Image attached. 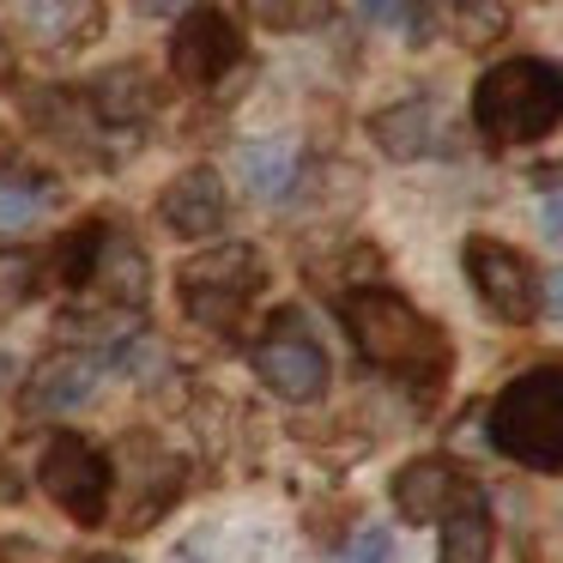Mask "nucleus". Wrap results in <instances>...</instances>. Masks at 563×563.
Returning a JSON list of instances; mask_svg holds the SVG:
<instances>
[{
	"label": "nucleus",
	"mask_w": 563,
	"mask_h": 563,
	"mask_svg": "<svg viewBox=\"0 0 563 563\" xmlns=\"http://www.w3.org/2000/svg\"><path fill=\"white\" fill-rule=\"evenodd\" d=\"M340 321L352 333L357 357L369 369H388V376L424 382L437 388L454 369V345L424 309H412L400 291H382V285H357V291L340 297Z\"/></svg>",
	"instance_id": "nucleus-1"
},
{
	"label": "nucleus",
	"mask_w": 563,
	"mask_h": 563,
	"mask_svg": "<svg viewBox=\"0 0 563 563\" xmlns=\"http://www.w3.org/2000/svg\"><path fill=\"white\" fill-rule=\"evenodd\" d=\"M473 128L490 146H533L563 128V62L509 55L473 86Z\"/></svg>",
	"instance_id": "nucleus-2"
},
{
	"label": "nucleus",
	"mask_w": 563,
	"mask_h": 563,
	"mask_svg": "<svg viewBox=\"0 0 563 563\" xmlns=\"http://www.w3.org/2000/svg\"><path fill=\"white\" fill-rule=\"evenodd\" d=\"M490 449L533 473H563V364L521 369L490 400Z\"/></svg>",
	"instance_id": "nucleus-3"
},
{
	"label": "nucleus",
	"mask_w": 563,
	"mask_h": 563,
	"mask_svg": "<svg viewBox=\"0 0 563 563\" xmlns=\"http://www.w3.org/2000/svg\"><path fill=\"white\" fill-rule=\"evenodd\" d=\"M261 285H267V261H261L255 243H212L195 261H183V273H176L188 321H200L212 333L236 328Z\"/></svg>",
	"instance_id": "nucleus-4"
},
{
	"label": "nucleus",
	"mask_w": 563,
	"mask_h": 563,
	"mask_svg": "<svg viewBox=\"0 0 563 563\" xmlns=\"http://www.w3.org/2000/svg\"><path fill=\"white\" fill-rule=\"evenodd\" d=\"M37 478H43V497L79 527H98L110 521V490H115V466L103 449H91L79 430H55L43 442V461H37Z\"/></svg>",
	"instance_id": "nucleus-5"
},
{
	"label": "nucleus",
	"mask_w": 563,
	"mask_h": 563,
	"mask_svg": "<svg viewBox=\"0 0 563 563\" xmlns=\"http://www.w3.org/2000/svg\"><path fill=\"white\" fill-rule=\"evenodd\" d=\"M461 267H466L473 297L503 321V328H527V321H539V309H545V285H539V267L515 243H503V236H466Z\"/></svg>",
	"instance_id": "nucleus-6"
},
{
	"label": "nucleus",
	"mask_w": 563,
	"mask_h": 563,
	"mask_svg": "<svg viewBox=\"0 0 563 563\" xmlns=\"http://www.w3.org/2000/svg\"><path fill=\"white\" fill-rule=\"evenodd\" d=\"M249 364H255V376L291 406H309V400L328 394V352L297 328V316H279V328L249 352Z\"/></svg>",
	"instance_id": "nucleus-7"
},
{
	"label": "nucleus",
	"mask_w": 563,
	"mask_h": 563,
	"mask_svg": "<svg viewBox=\"0 0 563 563\" xmlns=\"http://www.w3.org/2000/svg\"><path fill=\"white\" fill-rule=\"evenodd\" d=\"M236 62H243V31L219 7H195L183 19V31L170 37V74L183 86H219Z\"/></svg>",
	"instance_id": "nucleus-8"
},
{
	"label": "nucleus",
	"mask_w": 563,
	"mask_h": 563,
	"mask_svg": "<svg viewBox=\"0 0 563 563\" xmlns=\"http://www.w3.org/2000/svg\"><path fill=\"white\" fill-rule=\"evenodd\" d=\"M466 490H473V485L454 473V461L418 454V461H406L400 473H394L388 497H394V515H400L406 527H430V521H442V515H449Z\"/></svg>",
	"instance_id": "nucleus-9"
},
{
	"label": "nucleus",
	"mask_w": 563,
	"mask_h": 563,
	"mask_svg": "<svg viewBox=\"0 0 563 563\" xmlns=\"http://www.w3.org/2000/svg\"><path fill=\"white\" fill-rule=\"evenodd\" d=\"M224 176L212 170V164H188V170H176L170 183H164L158 195V224L176 236H212L224 224Z\"/></svg>",
	"instance_id": "nucleus-10"
},
{
	"label": "nucleus",
	"mask_w": 563,
	"mask_h": 563,
	"mask_svg": "<svg viewBox=\"0 0 563 563\" xmlns=\"http://www.w3.org/2000/svg\"><path fill=\"white\" fill-rule=\"evenodd\" d=\"M369 140L388 152L394 164H418L442 152V103L437 98H400L388 110L369 115Z\"/></svg>",
	"instance_id": "nucleus-11"
},
{
	"label": "nucleus",
	"mask_w": 563,
	"mask_h": 563,
	"mask_svg": "<svg viewBox=\"0 0 563 563\" xmlns=\"http://www.w3.org/2000/svg\"><path fill=\"white\" fill-rule=\"evenodd\" d=\"M98 382H103V364L91 352H55V357H43L37 369H31V382H25V406L31 412H79V406L98 394Z\"/></svg>",
	"instance_id": "nucleus-12"
},
{
	"label": "nucleus",
	"mask_w": 563,
	"mask_h": 563,
	"mask_svg": "<svg viewBox=\"0 0 563 563\" xmlns=\"http://www.w3.org/2000/svg\"><path fill=\"white\" fill-rule=\"evenodd\" d=\"M91 285H98L110 303H122V309H146L152 261H146V249H140V236L103 224V249H98V273H91Z\"/></svg>",
	"instance_id": "nucleus-13"
},
{
	"label": "nucleus",
	"mask_w": 563,
	"mask_h": 563,
	"mask_svg": "<svg viewBox=\"0 0 563 563\" xmlns=\"http://www.w3.org/2000/svg\"><path fill=\"white\" fill-rule=\"evenodd\" d=\"M152 110H158V86H152L146 67L122 62V67H103L91 79V115L103 128H140Z\"/></svg>",
	"instance_id": "nucleus-14"
},
{
	"label": "nucleus",
	"mask_w": 563,
	"mask_h": 563,
	"mask_svg": "<svg viewBox=\"0 0 563 563\" xmlns=\"http://www.w3.org/2000/svg\"><path fill=\"white\" fill-rule=\"evenodd\" d=\"M490 545H497V527H490V509L478 490H466L449 515H442L437 533V563H490Z\"/></svg>",
	"instance_id": "nucleus-15"
},
{
	"label": "nucleus",
	"mask_w": 563,
	"mask_h": 563,
	"mask_svg": "<svg viewBox=\"0 0 563 563\" xmlns=\"http://www.w3.org/2000/svg\"><path fill=\"white\" fill-rule=\"evenodd\" d=\"M236 176H243V188L255 200H285L297 188V176H303V158H297L291 140H249L236 152Z\"/></svg>",
	"instance_id": "nucleus-16"
},
{
	"label": "nucleus",
	"mask_w": 563,
	"mask_h": 563,
	"mask_svg": "<svg viewBox=\"0 0 563 563\" xmlns=\"http://www.w3.org/2000/svg\"><path fill=\"white\" fill-rule=\"evenodd\" d=\"M19 19L31 25V37L37 43H49V49H74V43H86V37H98V25H103V7H86V0H74V7H62V0H25L19 7Z\"/></svg>",
	"instance_id": "nucleus-17"
},
{
	"label": "nucleus",
	"mask_w": 563,
	"mask_h": 563,
	"mask_svg": "<svg viewBox=\"0 0 563 563\" xmlns=\"http://www.w3.org/2000/svg\"><path fill=\"white\" fill-rule=\"evenodd\" d=\"M98 249H103V224H79V231H67L62 243H55V267H62L67 285H91V273H98Z\"/></svg>",
	"instance_id": "nucleus-18"
},
{
	"label": "nucleus",
	"mask_w": 563,
	"mask_h": 563,
	"mask_svg": "<svg viewBox=\"0 0 563 563\" xmlns=\"http://www.w3.org/2000/svg\"><path fill=\"white\" fill-rule=\"evenodd\" d=\"M37 297V255L31 249H0V316H13Z\"/></svg>",
	"instance_id": "nucleus-19"
},
{
	"label": "nucleus",
	"mask_w": 563,
	"mask_h": 563,
	"mask_svg": "<svg viewBox=\"0 0 563 563\" xmlns=\"http://www.w3.org/2000/svg\"><path fill=\"white\" fill-rule=\"evenodd\" d=\"M509 7H497V0H461V7H454V25H461V43H497L503 31H509Z\"/></svg>",
	"instance_id": "nucleus-20"
},
{
	"label": "nucleus",
	"mask_w": 563,
	"mask_h": 563,
	"mask_svg": "<svg viewBox=\"0 0 563 563\" xmlns=\"http://www.w3.org/2000/svg\"><path fill=\"white\" fill-rule=\"evenodd\" d=\"M49 207V188L0 183V236H19L25 224H37V212Z\"/></svg>",
	"instance_id": "nucleus-21"
},
{
	"label": "nucleus",
	"mask_w": 563,
	"mask_h": 563,
	"mask_svg": "<svg viewBox=\"0 0 563 563\" xmlns=\"http://www.w3.org/2000/svg\"><path fill=\"white\" fill-rule=\"evenodd\" d=\"M388 558H394L388 527H357V533L333 551V563H388Z\"/></svg>",
	"instance_id": "nucleus-22"
},
{
	"label": "nucleus",
	"mask_w": 563,
	"mask_h": 563,
	"mask_svg": "<svg viewBox=\"0 0 563 563\" xmlns=\"http://www.w3.org/2000/svg\"><path fill=\"white\" fill-rule=\"evenodd\" d=\"M122 364L134 382H158V364H170V352H164L158 333H140L134 345H122Z\"/></svg>",
	"instance_id": "nucleus-23"
},
{
	"label": "nucleus",
	"mask_w": 563,
	"mask_h": 563,
	"mask_svg": "<svg viewBox=\"0 0 563 563\" xmlns=\"http://www.w3.org/2000/svg\"><path fill=\"white\" fill-rule=\"evenodd\" d=\"M255 19H267V25H285V31H303V25H328L333 7H255Z\"/></svg>",
	"instance_id": "nucleus-24"
},
{
	"label": "nucleus",
	"mask_w": 563,
	"mask_h": 563,
	"mask_svg": "<svg viewBox=\"0 0 563 563\" xmlns=\"http://www.w3.org/2000/svg\"><path fill=\"white\" fill-rule=\"evenodd\" d=\"M539 224H545V236H558V243H563V195H551V200H545Z\"/></svg>",
	"instance_id": "nucleus-25"
},
{
	"label": "nucleus",
	"mask_w": 563,
	"mask_h": 563,
	"mask_svg": "<svg viewBox=\"0 0 563 563\" xmlns=\"http://www.w3.org/2000/svg\"><path fill=\"white\" fill-rule=\"evenodd\" d=\"M545 309H551V316L563 321V273H558V279H551V285H545Z\"/></svg>",
	"instance_id": "nucleus-26"
},
{
	"label": "nucleus",
	"mask_w": 563,
	"mask_h": 563,
	"mask_svg": "<svg viewBox=\"0 0 563 563\" xmlns=\"http://www.w3.org/2000/svg\"><path fill=\"white\" fill-rule=\"evenodd\" d=\"M13 497H19V478L7 473V466H0V503H13Z\"/></svg>",
	"instance_id": "nucleus-27"
},
{
	"label": "nucleus",
	"mask_w": 563,
	"mask_h": 563,
	"mask_svg": "<svg viewBox=\"0 0 563 563\" xmlns=\"http://www.w3.org/2000/svg\"><path fill=\"white\" fill-rule=\"evenodd\" d=\"M74 563H128V558H115V551H86V558H74Z\"/></svg>",
	"instance_id": "nucleus-28"
},
{
	"label": "nucleus",
	"mask_w": 563,
	"mask_h": 563,
	"mask_svg": "<svg viewBox=\"0 0 563 563\" xmlns=\"http://www.w3.org/2000/svg\"><path fill=\"white\" fill-rule=\"evenodd\" d=\"M13 74V49H7V37H0V79Z\"/></svg>",
	"instance_id": "nucleus-29"
},
{
	"label": "nucleus",
	"mask_w": 563,
	"mask_h": 563,
	"mask_svg": "<svg viewBox=\"0 0 563 563\" xmlns=\"http://www.w3.org/2000/svg\"><path fill=\"white\" fill-rule=\"evenodd\" d=\"M7 369H13V357H0V382H7Z\"/></svg>",
	"instance_id": "nucleus-30"
}]
</instances>
